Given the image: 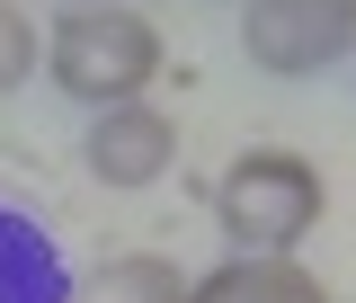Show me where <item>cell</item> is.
I'll return each instance as SVG.
<instances>
[{
  "instance_id": "obj_3",
  "label": "cell",
  "mask_w": 356,
  "mask_h": 303,
  "mask_svg": "<svg viewBox=\"0 0 356 303\" xmlns=\"http://www.w3.org/2000/svg\"><path fill=\"white\" fill-rule=\"evenodd\" d=\"M241 54L267 81H321L356 54V0H241Z\"/></svg>"
},
{
  "instance_id": "obj_6",
  "label": "cell",
  "mask_w": 356,
  "mask_h": 303,
  "mask_svg": "<svg viewBox=\"0 0 356 303\" xmlns=\"http://www.w3.org/2000/svg\"><path fill=\"white\" fill-rule=\"evenodd\" d=\"M72 303H187V277H178V259H161V250H125V259H98L72 286Z\"/></svg>"
},
{
  "instance_id": "obj_4",
  "label": "cell",
  "mask_w": 356,
  "mask_h": 303,
  "mask_svg": "<svg viewBox=\"0 0 356 303\" xmlns=\"http://www.w3.org/2000/svg\"><path fill=\"white\" fill-rule=\"evenodd\" d=\"M81 161H89L98 187H152V178L178 161V116H170V107H152V98L98 107V116H89Z\"/></svg>"
},
{
  "instance_id": "obj_2",
  "label": "cell",
  "mask_w": 356,
  "mask_h": 303,
  "mask_svg": "<svg viewBox=\"0 0 356 303\" xmlns=\"http://www.w3.org/2000/svg\"><path fill=\"white\" fill-rule=\"evenodd\" d=\"M44 72L63 98H81L89 116L98 107H125L161 81V27L125 9V0H98V9H63L44 18Z\"/></svg>"
},
{
  "instance_id": "obj_5",
  "label": "cell",
  "mask_w": 356,
  "mask_h": 303,
  "mask_svg": "<svg viewBox=\"0 0 356 303\" xmlns=\"http://www.w3.org/2000/svg\"><path fill=\"white\" fill-rule=\"evenodd\" d=\"M187 303H339L303 259H222L214 277H196Z\"/></svg>"
},
{
  "instance_id": "obj_8",
  "label": "cell",
  "mask_w": 356,
  "mask_h": 303,
  "mask_svg": "<svg viewBox=\"0 0 356 303\" xmlns=\"http://www.w3.org/2000/svg\"><path fill=\"white\" fill-rule=\"evenodd\" d=\"M72 9H98V0H72Z\"/></svg>"
},
{
  "instance_id": "obj_1",
  "label": "cell",
  "mask_w": 356,
  "mask_h": 303,
  "mask_svg": "<svg viewBox=\"0 0 356 303\" xmlns=\"http://www.w3.org/2000/svg\"><path fill=\"white\" fill-rule=\"evenodd\" d=\"M321 215H330V178L285 143H250L214 187V223L232 259H294V241H312Z\"/></svg>"
},
{
  "instance_id": "obj_7",
  "label": "cell",
  "mask_w": 356,
  "mask_h": 303,
  "mask_svg": "<svg viewBox=\"0 0 356 303\" xmlns=\"http://www.w3.org/2000/svg\"><path fill=\"white\" fill-rule=\"evenodd\" d=\"M27 72H36V18L18 0H0V98H18Z\"/></svg>"
}]
</instances>
